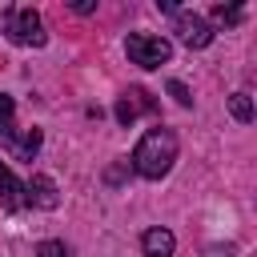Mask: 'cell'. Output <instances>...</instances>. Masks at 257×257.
Masks as SVG:
<instances>
[{"mask_svg": "<svg viewBox=\"0 0 257 257\" xmlns=\"http://www.w3.org/2000/svg\"><path fill=\"white\" fill-rule=\"evenodd\" d=\"M36 257H72L64 241H40L36 245Z\"/></svg>", "mask_w": 257, "mask_h": 257, "instance_id": "7c38bea8", "label": "cell"}, {"mask_svg": "<svg viewBox=\"0 0 257 257\" xmlns=\"http://www.w3.org/2000/svg\"><path fill=\"white\" fill-rule=\"evenodd\" d=\"M24 201H28V205H36V209H56V205H60L56 181H52V177H44V173H36V177L24 185Z\"/></svg>", "mask_w": 257, "mask_h": 257, "instance_id": "8992f818", "label": "cell"}, {"mask_svg": "<svg viewBox=\"0 0 257 257\" xmlns=\"http://www.w3.org/2000/svg\"><path fill=\"white\" fill-rule=\"evenodd\" d=\"M173 32H177L181 44H189V48H205V44L213 40V28H209L197 12H177V16H173Z\"/></svg>", "mask_w": 257, "mask_h": 257, "instance_id": "277c9868", "label": "cell"}, {"mask_svg": "<svg viewBox=\"0 0 257 257\" xmlns=\"http://www.w3.org/2000/svg\"><path fill=\"white\" fill-rule=\"evenodd\" d=\"M124 165H128V161H120V165H116V169H108V173H104V177H108V181H112V185H116V181H120V177H124Z\"/></svg>", "mask_w": 257, "mask_h": 257, "instance_id": "5bb4252c", "label": "cell"}, {"mask_svg": "<svg viewBox=\"0 0 257 257\" xmlns=\"http://www.w3.org/2000/svg\"><path fill=\"white\" fill-rule=\"evenodd\" d=\"M12 116H16V100L8 92H0V137L8 149H16V120Z\"/></svg>", "mask_w": 257, "mask_h": 257, "instance_id": "9c48e42d", "label": "cell"}, {"mask_svg": "<svg viewBox=\"0 0 257 257\" xmlns=\"http://www.w3.org/2000/svg\"><path fill=\"white\" fill-rule=\"evenodd\" d=\"M169 96H173V100H177V104H185V108H189V104H193V96H189V88H185V84H181V80H169Z\"/></svg>", "mask_w": 257, "mask_h": 257, "instance_id": "4fadbf2b", "label": "cell"}, {"mask_svg": "<svg viewBox=\"0 0 257 257\" xmlns=\"http://www.w3.org/2000/svg\"><path fill=\"white\" fill-rule=\"evenodd\" d=\"M4 32H8V40H12V44H24V48H40V44L48 40L44 20H40V12H36V8H12V12H8Z\"/></svg>", "mask_w": 257, "mask_h": 257, "instance_id": "3957f363", "label": "cell"}, {"mask_svg": "<svg viewBox=\"0 0 257 257\" xmlns=\"http://www.w3.org/2000/svg\"><path fill=\"white\" fill-rule=\"evenodd\" d=\"M173 161H177V137H173V128H165V124L149 128V133L137 141V149H133V169H137L141 177H149V181H161V177L173 169Z\"/></svg>", "mask_w": 257, "mask_h": 257, "instance_id": "6da1fadb", "label": "cell"}, {"mask_svg": "<svg viewBox=\"0 0 257 257\" xmlns=\"http://www.w3.org/2000/svg\"><path fill=\"white\" fill-rule=\"evenodd\" d=\"M124 52H128V60L141 64V68H161V64H169L173 44H169L165 36H153V32H128Z\"/></svg>", "mask_w": 257, "mask_h": 257, "instance_id": "7a4b0ae2", "label": "cell"}, {"mask_svg": "<svg viewBox=\"0 0 257 257\" xmlns=\"http://www.w3.org/2000/svg\"><path fill=\"white\" fill-rule=\"evenodd\" d=\"M141 112H157V100H153V96H149L145 88H128V92H124V96L116 100V120H120V124L128 128V124H133V120H137Z\"/></svg>", "mask_w": 257, "mask_h": 257, "instance_id": "5b68a950", "label": "cell"}, {"mask_svg": "<svg viewBox=\"0 0 257 257\" xmlns=\"http://www.w3.org/2000/svg\"><path fill=\"white\" fill-rule=\"evenodd\" d=\"M229 112H233V120L249 124V120H253V96H249V92H233V96H229Z\"/></svg>", "mask_w": 257, "mask_h": 257, "instance_id": "30bf717a", "label": "cell"}, {"mask_svg": "<svg viewBox=\"0 0 257 257\" xmlns=\"http://www.w3.org/2000/svg\"><path fill=\"white\" fill-rule=\"evenodd\" d=\"M141 249H145V257H173L177 241H173L169 229H145L141 233Z\"/></svg>", "mask_w": 257, "mask_h": 257, "instance_id": "ba28073f", "label": "cell"}, {"mask_svg": "<svg viewBox=\"0 0 257 257\" xmlns=\"http://www.w3.org/2000/svg\"><path fill=\"white\" fill-rule=\"evenodd\" d=\"M0 209H8V213L24 209V185L12 177V169L4 161H0Z\"/></svg>", "mask_w": 257, "mask_h": 257, "instance_id": "52a82bcc", "label": "cell"}, {"mask_svg": "<svg viewBox=\"0 0 257 257\" xmlns=\"http://www.w3.org/2000/svg\"><path fill=\"white\" fill-rule=\"evenodd\" d=\"M241 16H245V8H225V4H217L213 8V20H221V24H241Z\"/></svg>", "mask_w": 257, "mask_h": 257, "instance_id": "8fae6325", "label": "cell"}]
</instances>
